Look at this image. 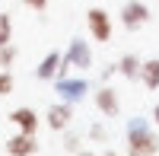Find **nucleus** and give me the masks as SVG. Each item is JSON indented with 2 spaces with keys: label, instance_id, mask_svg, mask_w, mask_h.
<instances>
[{
  "label": "nucleus",
  "instance_id": "nucleus-3",
  "mask_svg": "<svg viewBox=\"0 0 159 156\" xmlns=\"http://www.w3.org/2000/svg\"><path fill=\"white\" fill-rule=\"evenodd\" d=\"M7 153L10 156H32L38 153V144H35V134H16V137H10L7 140Z\"/></svg>",
  "mask_w": 159,
  "mask_h": 156
},
{
  "label": "nucleus",
  "instance_id": "nucleus-2",
  "mask_svg": "<svg viewBox=\"0 0 159 156\" xmlns=\"http://www.w3.org/2000/svg\"><path fill=\"white\" fill-rule=\"evenodd\" d=\"M86 25H89V32H92V38H96V42H108L111 38V16L105 10H89L86 13Z\"/></svg>",
  "mask_w": 159,
  "mask_h": 156
},
{
  "label": "nucleus",
  "instance_id": "nucleus-9",
  "mask_svg": "<svg viewBox=\"0 0 159 156\" xmlns=\"http://www.w3.org/2000/svg\"><path fill=\"white\" fill-rule=\"evenodd\" d=\"M57 64H61V54H48V57L42 61V67H38V76H42V80L54 76V73H57Z\"/></svg>",
  "mask_w": 159,
  "mask_h": 156
},
{
  "label": "nucleus",
  "instance_id": "nucleus-1",
  "mask_svg": "<svg viewBox=\"0 0 159 156\" xmlns=\"http://www.w3.org/2000/svg\"><path fill=\"white\" fill-rule=\"evenodd\" d=\"M127 153H137V156H143V153H159V140L153 137V134H147L143 127H130V137H127Z\"/></svg>",
  "mask_w": 159,
  "mask_h": 156
},
{
  "label": "nucleus",
  "instance_id": "nucleus-15",
  "mask_svg": "<svg viewBox=\"0 0 159 156\" xmlns=\"http://www.w3.org/2000/svg\"><path fill=\"white\" fill-rule=\"evenodd\" d=\"M25 7H32V10H45L48 0H25Z\"/></svg>",
  "mask_w": 159,
  "mask_h": 156
},
{
  "label": "nucleus",
  "instance_id": "nucleus-7",
  "mask_svg": "<svg viewBox=\"0 0 159 156\" xmlns=\"http://www.w3.org/2000/svg\"><path fill=\"white\" fill-rule=\"evenodd\" d=\"M70 118H73L70 105H54V108L48 112V127H54V131H61V127H67V124H70Z\"/></svg>",
  "mask_w": 159,
  "mask_h": 156
},
{
  "label": "nucleus",
  "instance_id": "nucleus-10",
  "mask_svg": "<svg viewBox=\"0 0 159 156\" xmlns=\"http://www.w3.org/2000/svg\"><path fill=\"white\" fill-rule=\"evenodd\" d=\"M121 73L130 76V80H137V76H140V61H137L134 54H127V57L121 61Z\"/></svg>",
  "mask_w": 159,
  "mask_h": 156
},
{
  "label": "nucleus",
  "instance_id": "nucleus-8",
  "mask_svg": "<svg viewBox=\"0 0 159 156\" xmlns=\"http://www.w3.org/2000/svg\"><path fill=\"white\" fill-rule=\"evenodd\" d=\"M140 80L147 83V89H156V86H159V61L140 64Z\"/></svg>",
  "mask_w": 159,
  "mask_h": 156
},
{
  "label": "nucleus",
  "instance_id": "nucleus-5",
  "mask_svg": "<svg viewBox=\"0 0 159 156\" xmlns=\"http://www.w3.org/2000/svg\"><path fill=\"white\" fill-rule=\"evenodd\" d=\"M10 121L19 127V131H25V134H35L38 131V115L32 112V108H16V112H10Z\"/></svg>",
  "mask_w": 159,
  "mask_h": 156
},
{
  "label": "nucleus",
  "instance_id": "nucleus-12",
  "mask_svg": "<svg viewBox=\"0 0 159 156\" xmlns=\"http://www.w3.org/2000/svg\"><path fill=\"white\" fill-rule=\"evenodd\" d=\"M13 38V22H10V13H0V45H7Z\"/></svg>",
  "mask_w": 159,
  "mask_h": 156
},
{
  "label": "nucleus",
  "instance_id": "nucleus-13",
  "mask_svg": "<svg viewBox=\"0 0 159 156\" xmlns=\"http://www.w3.org/2000/svg\"><path fill=\"white\" fill-rule=\"evenodd\" d=\"M13 61H16V48H13L10 42H7V45H0V67L7 70V67H10Z\"/></svg>",
  "mask_w": 159,
  "mask_h": 156
},
{
  "label": "nucleus",
  "instance_id": "nucleus-6",
  "mask_svg": "<svg viewBox=\"0 0 159 156\" xmlns=\"http://www.w3.org/2000/svg\"><path fill=\"white\" fill-rule=\"evenodd\" d=\"M96 105H99V112H102V115L115 118V115H118V96H115V89L102 86L99 93H96Z\"/></svg>",
  "mask_w": 159,
  "mask_h": 156
},
{
  "label": "nucleus",
  "instance_id": "nucleus-4",
  "mask_svg": "<svg viewBox=\"0 0 159 156\" xmlns=\"http://www.w3.org/2000/svg\"><path fill=\"white\" fill-rule=\"evenodd\" d=\"M121 19H124L127 29H137V25H143L150 19V10H147V3H140V0H130L124 7V13H121Z\"/></svg>",
  "mask_w": 159,
  "mask_h": 156
},
{
  "label": "nucleus",
  "instance_id": "nucleus-16",
  "mask_svg": "<svg viewBox=\"0 0 159 156\" xmlns=\"http://www.w3.org/2000/svg\"><path fill=\"white\" fill-rule=\"evenodd\" d=\"M153 118H156V124H159V105H156V112H153Z\"/></svg>",
  "mask_w": 159,
  "mask_h": 156
},
{
  "label": "nucleus",
  "instance_id": "nucleus-14",
  "mask_svg": "<svg viewBox=\"0 0 159 156\" xmlns=\"http://www.w3.org/2000/svg\"><path fill=\"white\" fill-rule=\"evenodd\" d=\"M13 93V76L10 70H0V96H10Z\"/></svg>",
  "mask_w": 159,
  "mask_h": 156
},
{
  "label": "nucleus",
  "instance_id": "nucleus-11",
  "mask_svg": "<svg viewBox=\"0 0 159 156\" xmlns=\"http://www.w3.org/2000/svg\"><path fill=\"white\" fill-rule=\"evenodd\" d=\"M67 61H76L80 67H89V51L83 48V42H73V51H70Z\"/></svg>",
  "mask_w": 159,
  "mask_h": 156
}]
</instances>
